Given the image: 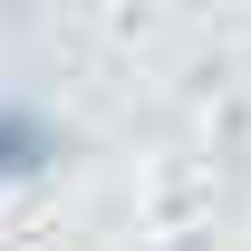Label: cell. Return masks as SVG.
I'll return each instance as SVG.
<instances>
[{"mask_svg": "<svg viewBox=\"0 0 251 251\" xmlns=\"http://www.w3.org/2000/svg\"><path fill=\"white\" fill-rule=\"evenodd\" d=\"M58 155V135L39 106H0V174H39V164Z\"/></svg>", "mask_w": 251, "mask_h": 251, "instance_id": "1", "label": "cell"}]
</instances>
